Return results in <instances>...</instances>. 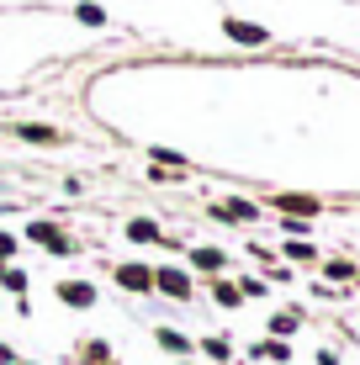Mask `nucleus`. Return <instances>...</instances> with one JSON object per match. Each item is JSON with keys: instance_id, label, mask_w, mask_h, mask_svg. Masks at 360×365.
I'll list each match as a JSON object with an SVG mask.
<instances>
[{"instance_id": "nucleus-1", "label": "nucleus", "mask_w": 360, "mask_h": 365, "mask_svg": "<svg viewBox=\"0 0 360 365\" xmlns=\"http://www.w3.org/2000/svg\"><path fill=\"white\" fill-rule=\"evenodd\" d=\"M27 238H37V244H48V249H53V255H69V249H74L69 238H64V233L53 228V222H27Z\"/></svg>"}, {"instance_id": "nucleus-2", "label": "nucleus", "mask_w": 360, "mask_h": 365, "mask_svg": "<svg viewBox=\"0 0 360 365\" xmlns=\"http://www.w3.org/2000/svg\"><path fill=\"white\" fill-rule=\"evenodd\" d=\"M154 286H159V292H165V297H191V275H185V270H154Z\"/></svg>"}, {"instance_id": "nucleus-3", "label": "nucleus", "mask_w": 360, "mask_h": 365, "mask_svg": "<svg viewBox=\"0 0 360 365\" xmlns=\"http://www.w3.org/2000/svg\"><path fill=\"white\" fill-rule=\"evenodd\" d=\"M58 302H69V307H91V302H96V286H85V281H64V286H58Z\"/></svg>"}, {"instance_id": "nucleus-4", "label": "nucleus", "mask_w": 360, "mask_h": 365, "mask_svg": "<svg viewBox=\"0 0 360 365\" xmlns=\"http://www.w3.org/2000/svg\"><path fill=\"white\" fill-rule=\"evenodd\" d=\"M117 281L128 286V292H148V286H154V270H148V265H122Z\"/></svg>"}, {"instance_id": "nucleus-5", "label": "nucleus", "mask_w": 360, "mask_h": 365, "mask_svg": "<svg viewBox=\"0 0 360 365\" xmlns=\"http://www.w3.org/2000/svg\"><path fill=\"white\" fill-rule=\"evenodd\" d=\"M128 238H133V244H154V238H159V228H154L148 217H133V222H128Z\"/></svg>"}, {"instance_id": "nucleus-6", "label": "nucleus", "mask_w": 360, "mask_h": 365, "mask_svg": "<svg viewBox=\"0 0 360 365\" xmlns=\"http://www.w3.org/2000/svg\"><path fill=\"white\" fill-rule=\"evenodd\" d=\"M281 207L297 212V217H313V212H318V201H313V196H281Z\"/></svg>"}, {"instance_id": "nucleus-7", "label": "nucleus", "mask_w": 360, "mask_h": 365, "mask_svg": "<svg viewBox=\"0 0 360 365\" xmlns=\"http://www.w3.org/2000/svg\"><path fill=\"white\" fill-rule=\"evenodd\" d=\"M228 32H233V37H244V43H265V32L250 27V21H228Z\"/></svg>"}, {"instance_id": "nucleus-8", "label": "nucleus", "mask_w": 360, "mask_h": 365, "mask_svg": "<svg viewBox=\"0 0 360 365\" xmlns=\"http://www.w3.org/2000/svg\"><path fill=\"white\" fill-rule=\"evenodd\" d=\"M159 344H165V349H175V355H185V349H191V344H185V339H180L175 329H159Z\"/></svg>"}, {"instance_id": "nucleus-9", "label": "nucleus", "mask_w": 360, "mask_h": 365, "mask_svg": "<svg viewBox=\"0 0 360 365\" xmlns=\"http://www.w3.org/2000/svg\"><path fill=\"white\" fill-rule=\"evenodd\" d=\"M196 265H202V270H222V255H217V249H196Z\"/></svg>"}, {"instance_id": "nucleus-10", "label": "nucleus", "mask_w": 360, "mask_h": 365, "mask_svg": "<svg viewBox=\"0 0 360 365\" xmlns=\"http://www.w3.org/2000/svg\"><path fill=\"white\" fill-rule=\"evenodd\" d=\"M222 217H254V207H250V201H228V207H222Z\"/></svg>"}, {"instance_id": "nucleus-11", "label": "nucleus", "mask_w": 360, "mask_h": 365, "mask_svg": "<svg viewBox=\"0 0 360 365\" xmlns=\"http://www.w3.org/2000/svg\"><path fill=\"white\" fill-rule=\"evenodd\" d=\"M0 281H6L11 292H27V275H21V270H0Z\"/></svg>"}, {"instance_id": "nucleus-12", "label": "nucleus", "mask_w": 360, "mask_h": 365, "mask_svg": "<svg viewBox=\"0 0 360 365\" xmlns=\"http://www.w3.org/2000/svg\"><path fill=\"white\" fill-rule=\"evenodd\" d=\"M21 138H32V143H53V128H21Z\"/></svg>"}, {"instance_id": "nucleus-13", "label": "nucleus", "mask_w": 360, "mask_h": 365, "mask_svg": "<svg viewBox=\"0 0 360 365\" xmlns=\"http://www.w3.org/2000/svg\"><path fill=\"white\" fill-rule=\"evenodd\" d=\"M217 302H222V307H233V302H239V286L222 281V286H217Z\"/></svg>"}, {"instance_id": "nucleus-14", "label": "nucleus", "mask_w": 360, "mask_h": 365, "mask_svg": "<svg viewBox=\"0 0 360 365\" xmlns=\"http://www.w3.org/2000/svg\"><path fill=\"white\" fill-rule=\"evenodd\" d=\"M11 255H16V238H11V233H0V259H11Z\"/></svg>"}, {"instance_id": "nucleus-15", "label": "nucleus", "mask_w": 360, "mask_h": 365, "mask_svg": "<svg viewBox=\"0 0 360 365\" xmlns=\"http://www.w3.org/2000/svg\"><path fill=\"white\" fill-rule=\"evenodd\" d=\"M0 365H11V349H6V344H0Z\"/></svg>"}]
</instances>
